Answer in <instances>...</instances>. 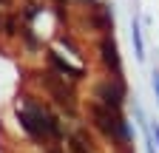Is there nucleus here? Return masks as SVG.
Masks as SVG:
<instances>
[{
    "label": "nucleus",
    "instance_id": "obj_2",
    "mask_svg": "<svg viewBox=\"0 0 159 153\" xmlns=\"http://www.w3.org/2000/svg\"><path fill=\"white\" fill-rule=\"evenodd\" d=\"M91 116H94V125L102 130L108 139H116L119 145L128 142V125H125L122 116H119V111H111L105 105H94L91 108Z\"/></svg>",
    "mask_w": 159,
    "mask_h": 153
},
{
    "label": "nucleus",
    "instance_id": "obj_4",
    "mask_svg": "<svg viewBox=\"0 0 159 153\" xmlns=\"http://www.w3.org/2000/svg\"><path fill=\"white\" fill-rule=\"evenodd\" d=\"M46 85H48V91L54 94V99L63 105L66 111H74V94H71L68 88H63V85L54 80V76H46Z\"/></svg>",
    "mask_w": 159,
    "mask_h": 153
},
{
    "label": "nucleus",
    "instance_id": "obj_5",
    "mask_svg": "<svg viewBox=\"0 0 159 153\" xmlns=\"http://www.w3.org/2000/svg\"><path fill=\"white\" fill-rule=\"evenodd\" d=\"M99 51H102V63L119 74V54H116V46H114L111 37H102V43H99Z\"/></svg>",
    "mask_w": 159,
    "mask_h": 153
},
{
    "label": "nucleus",
    "instance_id": "obj_6",
    "mask_svg": "<svg viewBox=\"0 0 159 153\" xmlns=\"http://www.w3.org/2000/svg\"><path fill=\"white\" fill-rule=\"evenodd\" d=\"M51 65H54L57 71H63V74H71V76H74V80H77V76H83V71H80V68H74V65H68V63H63V60H60V57H57V54H51Z\"/></svg>",
    "mask_w": 159,
    "mask_h": 153
},
{
    "label": "nucleus",
    "instance_id": "obj_1",
    "mask_svg": "<svg viewBox=\"0 0 159 153\" xmlns=\"http://www.w3.org/2000/svg\"><path fill=\"white\" fill-rule=\"evenodd\" d=\"M20 122H23V128L31 133V136H37V139L60 136V125H57V119L51 116L46 108L31 105V108H26V111H20Z\"/></svg>",
    "mask_w": 159,
    "mask_h": 153
},
{
    "label": "nucleus",
    "instance_id": "obj_3",
    "mask_svg": "<svg viewBox=\"0 0 159 153\" xmlns=\"http://www.w3.org/2000/svg\"><path fill=\"white\" fill-rule=\"evenodd\" d=\"M97 97L102 99V105L105 108H111V111H119V105H122V97H125V88L119 85V82H105V85H99L97 88Z\"/></svg>",
    "mask_w": 159,
    "mask_h": 153
}]
</instances>
